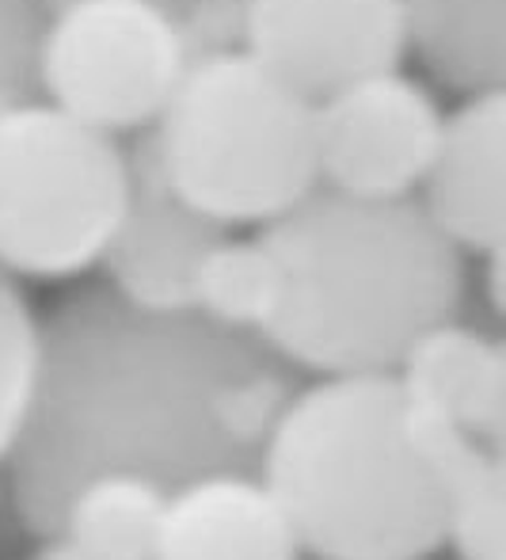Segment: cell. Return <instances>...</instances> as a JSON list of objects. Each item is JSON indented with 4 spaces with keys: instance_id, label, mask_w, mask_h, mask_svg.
I'll use <instances>...</instances> for the list:
<instances>
[{
    "instance_id": "1",
    "label": "cell",
    "mask_w": 506,
    "mask_h": 560,
    "mask_svg": "<svg viewBox=\"0 0 506 560\" xmlns=\"http://www.w3.org/2000/svg\"><path fill=\"white\" fill-rule=\"evenodd\" d=\"M297 370L259 336L195 310H141L81 287L38 320V370L8 454L23 530L54 538L69 495L103 472L164 492L217 472H259Z\"/></svg>"
},
{
    "instance_id": "2",
    "label": "cell",
    "mask_w": 506,
    "mask_h": 560,
    "mask_svg": "<svg viewBox=\"0 0 506 560\" xmlns=\"http://www.w3.org/2000/svg\"><path fill=\"white\" fill-rule=\"evenodd\" d=\"M259 241L282 271L279 310L259 339L297 374H392L419 336L461 317L464 256L415 199L316 187Z\"/></svg>"
},
{
    "instance_id": "3",
    "label": "cell",
    "mask_w": 506,
    "mask_h": 560,
    "mask_svg": "<svg viewBox=\"0 0 506 560\" xmlns=\"http://www.w3.org/2000/svg\"><path fill=\"white\" fill-rule=\"evenodd\" d=\"M259 480L316 560H431L446 549V511L392 374L297 385L267 435Z\"/></svg>"
},
{
    "instance_id": "4",
    "label": "cell",
    "mask_w": 506,
    "mask_h": 560,
    "mask_svg": "<svg viewBox=\"0 0 506 560\" xmlns=\"http://www.w3.org/2000/svg\"><path fill=\"white\" fill-rule=\"evenodd\" d=\"M138 145L156 176L221 229H263L320 187L313 104L240 46L191 61Z\"/></svg>"
},
{
    "instance_id": "5",
    "label": "cell",
    "mask_w": 506,
    "mask_h": 560,
    "mask_svg": "<svg viewBox=\"0 0 506 560\" xmlns=\"http://www.w3.org/2000/svg\"><path fill=\"white\" fill-rule=\"evenodd\" d=\"M130 176L115 133L46 100L0 107V271L61 282L99 267Z\"/></svg>"
},
{
    "instance_id": "6",
    "label": "cell",
    "mask_w": 506,
    "mask_h": 560,
    "mask_svg": "<svg viewBox=\"0 0 506 560\" xmlns=\"http://www.w3.org/2000/svg\"><path fill=\"white\" fill-rule=\"evenodd\" d=\"M191 61L153 0H50L38 89L58 112L122 138L161 118Z\"/></svg>"
},
{
    "instance_id": "7",
    "label": "cell",
    "mask_w": 506,
    "mask_h": 560,
    "mask_svg": "<svg viewBox=\"0 0 506 560\" xmlns=\"http://www.w3.org/2000/svg\"><path fill=\"white\" fill-rule=\"evenodd\" d=\"M446 112L423 81L389 69L313 104L316 176L323 191L369 202L415 199Z\"/></svg>"
},
{
    "instance_id": "8",
    "label": "cell",
    "mask_w": 506,
    "mask_h": 560,
    "mask_svg": "<svg viewBox=\"0 0 506 560\" xmlns=\"http://www.w3.org/2000/svg\"><path fill=\"white\" fill-rule=\"evenodd\" d=\"M240 50L286 89L320 104L362 77L400 69V0H244Z\"/></svg>"
},
{
    "instance_id": "9",
    "label": "cell",
    "mask_w": 506,
    "mask_h": 560,
    "mask_svg": "<svg viewBox=\"0 0 506 560\" xmlns=\"http://www.w3.org/2000/svg\"><path fill=\"white\" fill-rule=\"evenodd\" d=\"M415 202L461 256H503L506 92L464 96L454 112H446Z\"/></svg>"
},
{
    "instance_id": "10",
    "label": "cell",
    "mask_w": 506,
    "mask_h": 560,
    "mask_svg": "<svg viewBox=\"0 0 506 560\" xmlns=\"http://www.w3.org/2000/svg\"><path fill=\"white\" fill-rule=\"evenodd\" d=\"M130 199L99 267L107 287L141 310H191V287L202 256L228 233L187 207L149 164L141 145L130 153Z\"/></svg>"
},
{
    "instance_id": "11",
    "label": "cell",
    "mask_w": 506,
    "mask_h": 560,
    "mask_svg": "<svg viewBox=\"0 0 506 560\" xmlns=\"http://www.w3.org/2000/svg\"><path fill=\"white\" fill-rule=\"evenodd\" d=\"M153 560H302V546L259 472H217L168 495Z\"/></svg>"
},
{
    "instance_id": "12",
    "label": "cell",
    "mask_w": 506,
    "mask_h": 560,
    "mask_svg": "<svg viewBox=\"0 0 506 560\" xmlns=\"http://www.w3.org/2000/svg\"><path fill=\"white\" fill-rule=\"evenodd\" d=\"M392 377L408 405L426 408L476 443L503 450L506 354L492 332L446 320L411 343Z\"/></svg>"
},
{
    "instance_id": "13",
    "label": "cell",
    "mask_w": 506,
    "mask_h": 560,
    "mask_svg": "<svg viewBox=\"0 0 506 560\" xmlns=\"http://www.w3.org/2000/svg\"><path fill=\"white\" fill-rule=\"evenodd\" d=\"M404 428L438 488L446 546L457 560H506L503 450L469 439L454 423L404 400Z\"/></svg>"
},
{
    "instance_id": "14",
    "label": "cell",
    "mask_w": 506,
    "mask_h": 560,
    "mask_svg": "<svg viewBox=\"0 0 506 560\" xmlns=\"http://www.w3.org/2000/svg\"><path fill=\"white\" fill-rule=\"evenodd\" d=\"M404 54L457 96L506 92V0H400Z\"/></svg>"
},
{
    "instance_id": "15",
    "label": "cell",
    "mask_w": 506,
    "mask_h": 560,
    "mask_svg": "<svg viewBox=\"0 0 506 560\" xmlns=\"http://www.w3.org/2000/svg\"><path fill=\"white\" fill-rule=\"evenodd\" d=\"M168 492L133 472H103L69 495L54 538L84 560H153Z\"/></svg>"
},
{
    "instance_id": "16",
    "label": "cell",
    "mask_w": 506,
    "mask_h": 560,
    "mask_svg": "<svg viewBox=\"0 0 506 560\" xmlns=\"http://www.w3.org/2000/svg\"><path fill=\"white\" fill-rule=\"evenodd\" d=\"M282 298V271L259 236L228 241V233L202 256L191 287V310L233 332L263 336Z\"/></svg>"
},
{
    "instance_id": "17",
    "label": "cell",
    "mask_w": 506,
    "mask_h": 560,
    "mask_svg": "<svg viewBox=\"0 0 506 560\" xmlns=\"http://www.w3.org/2000/svg\"><path fill=\"white\" fill-rule=\"evenodd\" d=\"M38 370V317L12 275L0 271V465L20 439Z\"/></svg>"
},
{
    "instance_id": "18",
    "label": "cell",
    "mask_w": 506,
    "mask_h": 560,
    "mask_svg": "<svg viewBox=\"0 0 506 560\" xmlns=\"http://www.w3.org/2000/svg\"><path fill=\"white\" fill-rule=\"evenodd\" d=\"M50 0H0V107L43 100L38 66Z\"/></svg>"
},
{
    "instance_id": "19",
    "label": "cell",
    "mask_w": 506,
    "mask_h": 560,
    "mask_svg": "<svg viewBox=\"0 0 506 560\" xmlns=\"http://www.w3.org/2000/svg\"><path fill=\"white\" fill-rule=\"evenodd\" d=\"M187 43L191 58H210L240 46L244 0H153Z\"/></svg>"
},
{
    "instance_id": "20",
    "label": "cell",
    "mask_w": 506,
    "mask_h": 560,
    "mask_svg": "<svg viewBox=\"0 0 506 560\" xmlns=\"http://www.w3.org/2000/svg\"><path fill=\"white\" fill-rule=\"evenodd\" d=\"M35 560H84V557L73 553L61 538H43V549L35 553Z\"/></svg>"
}]
</instances>
